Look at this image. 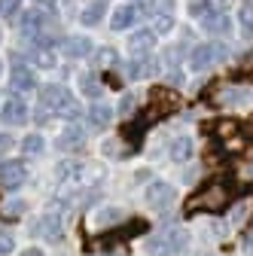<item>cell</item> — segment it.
<instances>
[{"instance_id": "cell-29", "label": "cell", "mask_w": 253, "mask_h": 256, "mask_svg": "<svg viewBox=\"0 0 253 256\" xmlns=\"http://www.w3.org/2000/svg\"><path fill=\"white\" fill-rule=\"evenodd\" d=\"M171 28H174L171 16H159V18H156V30H152V34H165V30H171Z\"/></svg>"}, {"instance_id": "cell-32", "label": "cell", "mask_w": 253, "mask_h": 256, "mask_svg": "<svg viewBox=\"0 0 253 256\" xmlns=\"http://www.w3.org/2000/svg\"><path fill=\"white\" fill-rule=\"evenodd\" d=\"M18 4H22V0H0V16L16 12V10H18Z\"/></svg>"}, {"instance_id": "cell-5", "label": "cell", "mask_w": 253, "mask_h": 256, "mask_svg": "<svg viewBox=\"0 0 253 256\" xmlns=\"http://www.w3.org/2000/svg\"><path fill=\"white\" fill-rule=\"evenodd\" d=\"M171 202H174V186H171V183L152 180V183L146 186V204H150V208L165 210V208H171Z\"/></svg>"}, {"instance_id": "cell-2", "label": "cell", "mask_w": 253, "mask_h": 256, "mask_svg": "<svg viewBox=\"0 0 253 256\" xmlns=\"http://www.w3.org/2000/svg\"><path fill=\"white\" fill-rule=\"evenodd\" d=\"M40 98H43V104H46L49 110L64 113L68 119L80 116V107H76V101H74V94H70L64 86H46V88L40 92Z\"/></svg>"}, {"instance_id": "cell-33", "label": "cell", "mask_w": 253, "mask_h": 256, "mask_svg": "<svg viewBox=\"0 0 253 256\" xmlns=\"http://www.w3.org/2000/svg\"><path fill=\"white\" fill-rule=\"evenodd\" d=\"M10 146H12V138L10 134H0V152H6Z\"/></svg>"}, {"instance_id": "cell-28", "label": "cell", "mask_w": 253, "mask_h": 256, "mask_svg": "<svg viewBox=\"0 0 253 256\" xmlns=\"http://www.w3.org/2000/svg\"><path fill=\"white\" fill-rule=\"evenodd\" d=\"M12 247H16L12 235H10V232H0V256H6V253H12Z\"/></svg>"}, {"instance_id": "cell-7", "label": "cell", "mask_w": 253, "mask_h": 256, "mask_svg": "<svg viewBox=\"0 0 253 256\" xmlns=\"http://www.w3.org/2000/svg\"><path fill=\"white\" fill-rule=\"evenodd\" d=\"M24 177H28V171H24L22 162H16V158L0 165V186H4V189H18L24 183Z\"/></svg>"}, {"instance_id": "cell-4", "label": "cell", "mask_w": 253, "mask_h": 256, "mask_svg": "<svg viewBox=\"0 0 253 256\" xmlns=\"http://www.w3.org/2000/svg\"><path fill=\"white\" fill-rule=\"evenodd\" d=\"M229 55V49L223 43H202L192 49V55H189V64H192V70H208L210 64L223 61Z\"/></svg>"}, {"instance_id": "cell-36", "label": "cell", "mask_w": 253, "mask_h": 256, "mask_svg": "<svg viewBox=\"0 0 253 256\" xmlns=\"http://www.w3.org/2000/svg\"><path fill=\"white\" fill-rule=\"evenodd\" d=\"M244 244H247V250H253V229L247 232V238H244Z\"/></svg>"}, {"instance_id": "cell-40", "label": "cell", "mask_w": 253, "mask_h": 256, "mask_svg": "<svg viewBox=\"0 0 253 256\" xmlns=\"http://www.w3.org/2000/svg\"><path fill=\"white\" fill-rule=\"evenodd\" d=\"M110 256H119V253H110Z\"/></svg>"}, {"instance_id": "cell-23", "label": "cell", "mask_w": 253, "mask_h": 256, "mask_svg": "<svg viewBox=\"0 0 253 256\" xmlns=\"http://www.w3.org/2000/svg\"><path fill=\"white\" fill-rule=\"evenodd\" d=\"M22 150H24L28 156H40V152L46 150V140H43V134H28V138L22 140Z\"/></svg>"}, {"instance_id": "cell-19", "label": "cell", "mask_w": 253, "mask_h": 256, "mask_svg": "<svg viewBox=\"0 0 253 256\" xmlns=\"http://www.w3.org/2000/svg\"><path fill=\"white\" fill-rule=\"evenodd\" d=\"M82 144H86L82 128H68V132L58 138V146H61V150H76V146H82Z\"/></svg>"}, {"instance_id": "cell-37", "label": "cell", "mask_w": 253, "mask_h": 256, "mask_svg": "<svg viewBox=\"0 0 253 256\" xmlns=\"http://www.w3.org/2000/svg\"><path fill=\"white\" fill-rule=\"evenodd\" d=\"M138 4H140V6H152V4H156V0H138Z\"/></svg>"}, {"instance_id": "cell-14", "label": "cell", "mask_w": 253, "mask_h": 256, "mask_svg": "<svg viewBox=\"0 0 253 256\" xmlns=\"http://www.w3.org/2000/svg\"><path fill=\"white\" fill-rule=\"evenodd\" d=\"M128 46H132V52H150V49L156 46V34H152L150 28L134 30V34L128 37Z\"/></svg>"}, {"instance_id": "cell-31", "label": "cell", "mask_w": 253, "mask_h": 256, "mask_svg": "<svg viewBox=\"0 0 253 256\" xmlns=\"http://www.w3.org/2000/svg\"><path fill=\"white\" fill-rule=\"evenodd\" d=\"M134 94H122V101H119V110L125 113V116H132V110H134Z\"/></svg>"}, {"instance_id": "cell-12", "label": "cell", "mask_w": 253, "mask_h": 256, "mask_svg": "<svg viewBox=\"0 0 253 256\" xmlns=\"http://www.w3.org/2000/svg\"><path fill=\"white\" fill-rule=\"evenodd\" d=\"M168 156L174 158V162H189V158H192V140H189L186 134L174 138L171 146H168Z\"/></svg>"}, {"instance_id": "cell-16", "label": "cell", "mask_w": 253, "mask_h": 256, "mask_svg": "<svg viewBox=\"0 0 253 256\" xmlns=\"http://www.w3.org/2000/svg\"><path fill=\"white\" fill-rule=\"evenodd\" d=\"M110 119H113V107H107V104H94V107H88V122H92L94 128H107Z\"/></svg>"}, {"instance_id": "cell-1", "label": "cell", "mask_w": 253, "mask_h": 256, "mask_svg": "<svg viewBox=\"0 0 253 256\" xmlns=\"http://www.w3.org/2000/svg\"><path fill=\"white\" fill-rule=\"evenodd\" d=\"M146 253L150 256H177L189 247V232L183 229H162V232H156L146 238Z\"/></svg>"}, {"instance_id": "cell-38", "label": "cell", "mask_w": 253, "mask_h": 256, "mask_svg": "<svg viewBox=\"0 0 253 256\" xmlns=\"http://www.w3.org/2000/svg\"><path fill=\"white\" fill-rule=\"evenodd\" d=\"M37 4H43V6H52V4H55V0H37Z\"/></svg>"}, {"instance_id": "cell-22", "label": "cell", "mask_w": 253, "mask_h": 256, "mask_svg": "<svg viewBox=\"0 0 253 256\" xmlns=\"http://www.w3.org/2000/svg\"><path fill=\"white\" fill-rule=\"evenodd\" d=\"M144 128H146V116H138L132 125H125L122 138L128 140V144H140V138H144Z\"/></svg>"}, {"instance_id": "cell-34", "label": "cell", "mask_w": 253, "mask_h": 256, "mask_svg": "<svg viewBox=\"0 0 253 256\" xmlns=\"http://www.w3.org/2000/svg\"><path fill=\"white\" fill-rule=\"evenodd\" d=\"M22 256H43V250H40V247H28Z\"/></svg>"}, {"instance_id": "cell-6", "label": "cell", "mask_w": 253, "mask_h": 256, "mask_svg": "<svg viewBox=\"0 0 253 256\" xmlns=\"http://www.w3.org/2000/svg\"><path fill=\"white\" fill-rule=\"evenodd\" d=\"M0 122H6V125H24L28 122V104L22 98L4 101V107H0Z\"/></svg>"}, {"instance_id": "cell-21", "label": "cell", "mask_w": 253, "mask_h": 256, "mask_svg": "<svg viewBox=\"0 0 253 256\" xmlns=\"http://www.w3.org/2000/svg\"><path fill=\"white\" fill-rule=\"evenodd\" d=\"M80 88H82L86 98H98L104 86H101V80L94 76V74H82V76H80Z\"/></svg>"}, {"instance_id": "cell-27", "label": "cell", "mask_w": 253, "mask_h": 256, "mask_svg": "<svg viewBox=\"0 0 253 256\" xmlns=\"http://www.w3.org/2000/svg\"><path fill=\"white\" fill-rule=\"evenodd\" d=\"M116 49H98V64H104V68H113L116 64Z\"/></svg>"}, {"instance_id": "cell-17", "label": "cell", "mask_w": 253, "mask_h": 256, "mask_svg": "<svg viewBox=\"0 0 253 256\" xmlns=\"http://www.w3.org/2000/svg\"><path fill=\"white\" fill-rule=\"evenodd\" d=\"M104 10H107V4H104V0H92V4L82 10V16H80V18H82V24H86V28L98 24V22L104 18Z\"/></svg>"}, {"instance_id": "cell-35", "label": "cell", "mask_w": 253, "mask_h": 256, "mask_svg": "<svg viewBox=\"0 0 253 256\" xmlns=\"http://www.w3.org/2000/svg\"><path fill=\"white\" fill-rule=\"evenodd\" d=\"M22 208H24V204H22V202H10V208H6V210H10V214H18V210H22Z\"/></svg>"}, {"instance_id": "cell-39", "label": "cell", "mask_w": 253, "mask_h": 256, "mask_svg": "<svg viewBox=\"0 0 253 256\" xmlns=\"http://www.w3.org/2000/svg\"><path fill=\"white\" fill-rule=\"evenodd\" d=\"M0 70H4V61H0Z\"/></svg>"}, {"instance_id": "cell-24", "label": "cell", "mask_w": 253, "mask_h": 256, "mask_svg": "<svg viewBox=\"0 0 253 256\" xmlns=\"http://www.w3.org/2000/svg\"><path fill=\"white\" fill-rule=\"evenodd\" d=\"M116 220H122L119 208H104V210L94 214V222H98V226H110V222H116Z\"/></svg>"}, {"instance_id": "cell-18", "label": "cell", "mask_w": 253, "mask_h": 256, "mask_svg": "<svg viewBox=\"0 0 253 256\" xmlns=\"http://www.w3.org/2000/svg\"><path fill=\"white\" fill-rule=\"evenodd\" d=\"M64 52H68L70 58H86V55L92 52V40H88V37H70V40L64 43Z\"/></svg>"}, {"instance_id": "cell-26", "label": "cell", "mask_w": 253, "mask_h": 256, "mask_svg": "<svg viewBox=\"0 0 253 256\" xmlns=\"http://www.w3.org/2000/svg\"><path fill=\"white\" fill-rule=\"evenodd\" d=\"M34 58H37V64H40V68H52V64H55V55H52V49H37V52H34Z\"/></svg>"}, {"instance_id": "cell-10", "label": "cell", "mask_w": 253, "mask_h": 256, "mask_svg": "<svg viewBox=\"0 0 253 256\" xmlns=\"http://www.w3.org/2000/svg\"><path fill=\"white\" fill-rule=\"evenodd\" d=\"M10 86H12L16 92H30V88L37 86V76H34V70H30V68H24L22 61H16V64H12Z\"/></svg>"}, {"instance_id": "cell-9", "label": "cell", "mask_w": 253, "mask_h": 256, "mask_svg": "<svg viewBox=\"0 0 253 256\" xmlns=\"http://www.w3.org/2000/svg\"><path fill=\"white\" fill-rule=\"evenodd\" d=\"M46 24H49V12H43V10H28L22 16V34L24 37H37L40 30H46Z\"/></svg>"}, {"instance_id": "cell-8", "label": "cell", "mask_w": 253, "mask_h": 256, "mask_svg": "<svg viewBox=\"0 0 253 256\" xmlns=\"http://www.w3.org/2000/svg\"><path fill=\"white\" fill-rule=\"evenodd\" d=\"M30 229H34V235H43V238H49V241H58L61 235H64V226H61L58 214H46V216H40Z\"/></svg>"}, {"instance_id": "cell-25", "label": "cell", "mask_w": 253, "mask_h": 256, "mask_svg": "<svg viewBox=\"0 0 253 256\" xmlns=\"http://www.w3.org/2000/svg\"><path fill=\"white\" fill-rule=\"evenodd\" d=\"M223 101H226V104H244V101H250V94L241 92V88H226V92H223Z\"/></svg>"}, {"instance_id": "cell-20", "label": "cell", "mask_w": 253, "mask_h": 256, "mask_svg": "<svg viewBox=\"0 0 253 256\" xmlns=\"http://www.w3.org/2000/svg\"><path fill=\"white\" fill-rule=\"evenodd\" d=\"M152 70H156V61H152V58H138V61L128 64V76H132V80H144V76H150Z\"/></svg>"}, {"instance_id": "cell-11", "label": "cell", "mask_w": 253, "mask_h": 256, "mask_svg": "<svg viewBox=\"0 0 253 256\" xmlns=\"http://www.w3.org/2000/svg\"><path fill=\"white\" fill-rule=\"evenodd\" d=\"M202 28L208 30V34H229L232 30L229 12H208V16H202Z\"/></svg>"}, {"instance_id": "cell-15", "label": "cell", "mask_w": 253, "mask_h": 256, "mask_svg": "<svg viewBox=\"0 0 253 256\" xmlns=\"http://www.w3.org/2000/svg\"><path fill=\"white\" fill-rule=\"evenodd\" d=\"M134 18H138V6H119V10L113 12L110 24H113V30H125V28L134 24Z\"/></svg>"}, {"instance_id": "cell-13", "label": "cell", "mask_w": 253, "mask_h": 256, "mask_svg": "<svg viewBox=\"0 0 253 256\" xmlns=\"http://www.w3.org/2000/svg\"><path fill=\"white\" fill-rule=\"evenodd\" d=\"M174 104H177V98H174V92H171V88H156V92H152V116L168 113Z\"/></svg>"}, {"instance_id": "cell-30", "label": "cell", "mask_w": 253, "mask_h": 256, "mask_svg": "<svg viewBox=\"0 0 253 256\" xmlns=\"http://www.w3.org/2000/svg\"><path fill=\"white\" fill-rule=\"evenodd\" d=\"M241 24H244L247 30L253 28V4H244V6H241Z\"/></svg>"}, {"instance_id": "cell-3", "label": "cell", "mask_w": 253, "mask_h": 256, "mask_svg": "<svg viewBox=\"0 0 253 256\" xmlns=\"http://www.w3.org/2000/svg\"><path fill=\"white\" fill-rule=\"evenodd\" d=\"M229 202V186L226 183H210L198 196L189 198V208H204V210H223Z\"/></svg>"}]
</instances>
